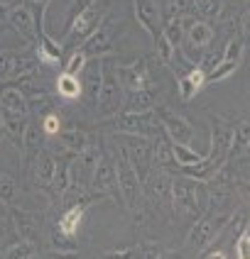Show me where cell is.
Returning a JSON list of instances; mask_svg holds the SVG:
<instances>
[{
    "label": "cell",
    "instance_id": "1",
    "mask_svg": "<svg viewBox=\"0 0 250 259\" xmlns=\"http://www.w3.org/2000/svg\"><path fill=\"white\" fill-rule=\"evenodd\" d=\"M113 166H116V179H118V193H120V205L130 213L132 218H140L142 205H145V188L140 184V179L135 176L130 161L125 157L123 144H118L113 152Z\"/></svg>",
    "mask_w": 250,
    "mask_h": 259
},
{
    "label": "cell",
    "instance_id": "2",
    "mask_svg": "<svg viewBox=\"0 0 250 259\" xmlns=\"http://www.w3.org/2000/svg\"><path fill=\"white\" fill-rule=\"evenodd\" d=\"M103 64V83H101V96H98V115L101 117H113L123 110V88L118 83V73H116V59L113 57H101Z\"/></svg>",
    "mask_w": 250,
    "mask_h": 259
},
{
    "label": "cell",
    "instance_id": "3",
    "mask_svg": "<svg viewBox=\"0 0 250 259\" xmlns=\"http://www.w3.org/2000/svg\"><path fill=\"white\" fill-rule=\"evenodd\" d=\"M108 122L113 125V130H118L120 135H135V137H157L162 132V125L155 110H142V113H125L120 110L118 115L108 117Z\"/></svg>",
    "mask_w": 250,
    "mask_h": 259
},
{
    "label": "cell",
    "instance_id": "4",
    "mask_svg": "<svg viewBox=\"0 0 250 259\" xmlns=\"http://www.w3.org/2000/svg\"><path fill=\"white\" fill-rule=\"evenodd\" d=\"M118 142L123 144L125 157L130 161L135 176L140 179V184L145 186L147 176L152 174V140L147 137H135V135H118Z\"/></svg>",
    "mask_w": 250,
    "mask_h": 259
},
{
    "label": "cell",
    "instance_id": "5",
    "mask_svg": "<svg viewBox=\"0 0 250 259\" xmlns=\"http://www.w3.org/2000/svg\"><path fill=\"white\" fill-rule=\"evenodd\" d=\"M169 203L174 205L179 213L189 218H201V203H199V181L187 179V176H176L172 179L169 186Z\"/></svg>",
    "mask_w": 250,
    "mask_h": 259
},
{
    "label": "cell",
    "instance_id": "6",
    "mask_svg": "<svg viewBox=\"0 0 250 259\" xmlns=\"http://www.w3.org/2000/svg\"><path fill=\"white\" fill-rule=\"evenodd\" d=\"M116 73H118V83L123 88V96L132 93V91H145V88L157 86V81L152 76V69H150V59L145 57L135 59L132 64L116 66Z\"/></svg>",
    "mask_w": 250,
    "mask_h": 259
},
{
    "label": "cell",
    "instance_id": "7",
    "mask_svg": "<svg viewBox=\"0 0 250 259\" xmlns=\"http://www.w3.org/2000/svg\"><path fill=\"white\" fill-rule=\"evenodd\" d=\"M233 213H208L204 218H196L194 228L187 235V249H206L216 237H219L221 228H226L228 218Z\"/></svg>",
    "mask_w": 250,
    "mask_h": 259
},
{
    "label": "cell",
    "instance_id": "8",
    "mask_svg": "<svg viewBox=\"0 0 250 259\" xmlns=\"http://www.w3.org/2000/svg\"><path fill=\"white\" fill-rule=\"evenodd\" d=\"M88 191H93L96 196H111L120 203V193H118V179H116V166H113V159L111 154L101 152L93 169H91V184H88Z\"/></svg>",
    "mask_w": 250,
    "mask_h": 259
},
{
    "label": "cell",
    "instance_id": "9",
    "mask_svg": "<svg viewBox=\"0 0 250 259\" xmlns=\"http://www.w3.org/2000/svg\"><path fill=\"white\" fill-rule=\"evenodd\" d=\"M152 110H155V115H157V120H160V125H162V132L167 135L169 142L172 144H189L191 142L194 127H191V122L187 117L174 113L172 108H162V105L152 108Z\"/></svg>",
    "mask_w": 250,
    "mask_h": 259
},
{
    "label": "cell",
    "instance_id": "10",
    "mask_svg": "<svg viewBox=\"0 0 250 259\" xmlns=\"http://www.w3.org/2000/svg\"><path fill=\"white\" fill-rule=\"evenodd\" d=\"M120 25H116L111 17L103 20L101 25L96 27V32H91L84 42L79 44L76 49H81V54L86 59H101L111 52V44H113V37H116V29Z\"/></svg>",
    "mask_w": 250,
    "mask_h": 259
},
{
    "label": "cell",
    "instance_id": "11",
    "mask_svg": "<svg viewBox=\"0 0 250 259\" xmlns=\"http://www.w3.org/2000/svg\"><path fill=\"white\" fill-rule=\"evenodd\" d=\"M101 22H103L101 10H98V5L93 3L88 10H84L81 15H76L72 22H66V47H79L91 32H96V27H98Z\"/></svg>",
    "mask_w": 250,
    "mask_h": 259
},
{
    "label": "cell",
    "instance_id": "12",
    "mask_svg": "<svg viewBox=\"0 0 250 259\" xmlns=\"http://www.w3.org/2000/svg\"><path fill=\"white\" fill-rule=\"evenodd\" d=\"M231 135H233V127H231L223 117L211 115V147H208V159H211L213 164H219V166L226 164Z\"/></svg>",
    "mask_w": 250,
    "mask_h": 259
},
{
    "label": "cell",
    "instance_id": "13",
    "mask_svg": "<svg viewBox=\"0 0 250 259\" xmlns=\"http://www.w3.org/2000/svg\"><path fill=\"white\" fill-rule=\"evenodd\" d=\"M132 10L140 22V27L147 32V37L152 39L155 34L162 32V8L157 0H132Z\"/></svg>",
    "mask_w": 250,
    "mask_h": 259
},
{
    "label": "cell",
    "instance_id": "14",
    "mask_svg": "<svg viewBox=\"0 0 250 259\" xmlns=\"http://www.w3.org/2000/svg\"><path fill=\"white\" fill-rule=\"evenodd\" d=\"M5 20L10 22V27H13L25 42H34V39H37V22H34V15H32L27 3H20V5L10 8Z\"/></svg>",
    "mask_w": 250,
    "mask_h": 259
},
{
    "label": "cell",
    "instance_id": "15",
    "mask_svg": "<svg viewBox=\"0 0 250 259\" xmlns=\"http://www.w3.org/2000/svg\"><path fill=\"white\" fill-rule=\"evenodd\" d=\"M44 142H47V137H44L40 122L27 115V125H25V135H22V149H20L22 152V166H27V169L32 166L34 157L44 149Z\"/></svg>",
    "mask_w": 250,
    "mask_h": 259
},
{
    "label": "cell",
    "instance_id": "16",
    "mask_svg": "<svg viewBox=\"0 0 250 259\" xmlns=\"http://www.w3.org/2000/svg\"><path fill=\"white\" fill-rule=\"evenodd\" d=\"M8 208H10L8 220H10L15 237L27 242V245H37V218L29 210H20V208H13V205H8Z\"/></svg>",
    "mask_w": 250,
    "mask_h": 259
},
{
    "label": "cell",
    "instance_id": "17",
    "mask_svg": "<svg viewBox=\"0 0 250 259\" xmlns=\"http://www.w3.org/2000/svg\"><path fill=\"white\" fill-rule=\"evenodd\" d=\"M34 59H37V64H44L49 69L59 66L61 59H64V47L54 42L47 34V29H42V32H37V39H34Z\"/></svg>",
    "mask_w": 250,
    "mask_h": 259
},
{
    "label": "cell",
    "instance_id": "18",
    "mask_svg": "<svg viewBox=\"0 0 250 259\" xmlns=\"http://www.w3.org/2000/svg\"><path fill=\"white\" fill-rule=\"evenodd\" d=\"M81 73H84L81 91L86 93L88 103L96 108V105H98V96H101V83H103V64H101V59H88Z\"/></svg>",
    "mask_w": 250,
    "mask_h": 259
},
{
    "label": "cell",
    "instance_id": "19",
    "mask_svg": "<svg viewBox=\"0 0 250 259\" xmlns=\"http://www.w3.org/2000/svg\"><path fill=\"white\" fill-rule=\"evenodd\" d=\"M160 101V86L145 88V91H132L123 96V110L125 113H142V110H152Z\"/></svg>",
    "mask_w": 250,
    "mask_h": 259
},
{
    "label": "cell",
    "instance_id": "20",
    "mask_svg": "<svg viewBox=\"0 0 250 259\" xmlns=\"http://www.w3.org/2000/svg\"><path fill=\"white\" fill-rule=\"evenodd\" d=\"M29 171H32V176H34V184H37L40 188L49 186L52 176H54V171H57V159L52 157V152H49L47 147H44L37 157H34L32 166H29Z\"/></svg>",
    "mask_w": 250,
    "mask_h": 259
},
{
    "label": "cell",
    "instance_id": "21",
    "mask_svg": "<svg viewBox=\"0 0 250 259\" xmlns=\"http://www.w3.org/2000/svg\"><path fill=\"white\" fill-rule=\"evenodd\" d=\"M176 86H179V98L187 103L191 101L201 88H206V73L199 66H191L187 73L176 76Z\"/></svg>",
    "mask_w": 250,
    "mask_h": 259
},
{
    "label": "cell",
    "instance_id": "22",
    "mask_svg": "<svg viewBox=\"0 0 250 259\" xmlns=\"http://www.w3.org/2000/svg\"><path fill=\"white\" fill-rule=\"evenodd\" d=\"M86 210H88V205H69L61 215H59L57 220V228L61 235H66V237H76V232H79V228H81V223L86 220Z\"/></svg>",
    "mask_w": 250,
    "mask_h": 259
},
{
    "label": "cell",
    "instance_id": "23",
    "mask_svg": "<svg viewBox=\"0 0 250 259\" xmlns=\"http://www.w3.org/2000/svg\"><path fill=\"white\" fill-rule=\"evenodd\" d=\"M0 125H3V132L10 142L22 149V135H25V125H27V117L22 115H15V113H8L0 108Z\"/></svg>",
    "mask_w": 250,
    "mask_h": 259
},
{
    "label": "cell",
    "instance_id": "24",
    "mask_svg": "<svg viewBox=\"0 0 250 259\" xmlns=\"http://www.w3.org/2000/svg\"><path fill=\"white\" fill-rule=\"evenodd\" d=\"M0 108L8 110V113H15V115H22V117L29 115L27 98H25V93L20 88H15V86H3V91H0Z\"/></svg>",
    "mask_w": 250,
    "mask_h": 259
},
{
    "label": "cell",
    "instance_id": "25",
    "mask_svg": "<svg viewBox=\"0 0 250 259\" xmlns=\"http://www.w3.org/2000/svg\"><path fill=\"white\" fill-rule=\"evenodd\" d=\"M248 144H250V132H248V120H243L238 127H233L231 135V144H228V154H226V164H233L235 159L248 157Z\"/></svg>",
    "mask_w": 250,
    "mask_h": 259
},
{
    "label": "cell",
    "instance_id": "26",
    "mask_svg": "<svg viewBox=\"0 0 250 259\" xmlns=\"http://www.w3.org/2000/svg\"><path fill=\"white\" fill-rule=\"evenodd\" d=\"M54 140H57V142L61 144V147H64L69 154H74V157H79V154L86 149L88 144H91V142H88V135L81 127H66V130H61Z\"/></svg>",
    "mask_w": 250,
    "mask_h": 259
},
{
    "label": "cell",
    "instance_id": "27",
    "mask_svg": "<svg viewBox=\"0 0 250 259\" xmlns=\"http://www.w3.org/2000/svg\"><path fill=\"white\" fill-rule=\"evenodd\" d=\"M152 49H155V59L160 61L162 66H169V69L174 71L176 61H179V52H176L174 47L169 44V39H167L162 32L152 37Z\"/></svg>",
    "mask_w": 250,
    "mask_h": 259
},
{
    "label": "cell",
    "instance_id": "28",
    "mask_svg": "<svg viewBox=\"0 0 250 259\" xmlns=\"http://www.w3.org/2000/svg\"><path fill=\"white\" fill-rule=\"evenodd\" d=\"M57 96L61 101H79L84 96L81 91V78L72 76V73H59L57 76Z\"/></svg>",
    "mask_w": 250,
    "mask_h": 259
},
{
    "label": "cell",
    "instance_id": "29",
    "mask_svg": "<svg viewBox=\"0 0 250 259\" xmlns=\"http://www.w3.org/2000/svg\"><path fill=\"white\" fill-rule=\"evenodd\" d=\"M152 164H160L162 169H169L174 164V159H172V142L167 140L164 132H160L157 137H152Z\"/></svg>",
    "mask_w": 250,
    "mask_h": 259
},
{
    "label": "cell",
    "instance_id": "30",
    "mask_svg": "<svg viewBox=\"0 0 250 259\" xmlns=\"http://www.w3.org/2000/svg\"><path fill=\"white\" fill-rule=\"evenodd\" d=\"M221 5H223V0H194L191 17L213 25V22L219 20V15H221Z\"/></svg>",
    "mask_w": 250,
    "mask_h": 259
},
{
    "label": "cell",
    "instance_id": "31",
    "mask_svg": "<svg viewBox=\"0 0 250 259\" xmlns=\"http://www.w3.org/2000/svg\"><path fill=\"white\" fill-rule=\"evenodd\" d=\"M27 108H29V117L42 120V117H47L49 113H54L57 101H54V96H49V93L44 91V93H37V96H29Z\"/></svg>",
    "mask_w": 250,
    "mask_h": 259
},
{
    "label": "cell",
    "instance_id": "32",
    "mask_svg": "<svg viewBox=\"0 0 250 259\" xmlns=\"http://www.w3.org/2000/svg\"><path fill=\"white\" fill-rule=\"evenodd\" d=\"M172 159L179 166H191V164H199L204 157L196 149H191L189 144H172Z\"/></svg>",
    "mask_w": 250,
    "mask_h": 259
},
{
    "label": "cell",
    "instance_id": "33",
    "mask_svg": "<svg viewBox=\"0 0 250 259\" xmlns=\"http://www.w3.org/2000/svg\"><path fill=\"white\" fill-rule=\"evenodd\" d=\"M20 188H17V181H15L10 174L0 171V203L3 205H13L15 198H17Z\"/></svg>",
    "mask_w": 250,
    "mask_h": 259
},
{
    "label": "cell",
    "instance_id": "34",
    "mask_svg": "<svg viewBox=\"0 0 250 259\" xmlns=\"http://www.w3.org/2000/svg\"><path fill=\"white\" fill-rule=\"evenodd\" d=\"M238 69H240L238 61H223V59H221L219 66H216L211 73H206V86H208V83H216V81H223V78H228V76H233Z\"/></svg>",
    "mask_w": 250,
    "mask_h": 259
},
{
    "label": "cell",
    "instance_id": "35",
    "mask_svg": "<svg viewBox=\"0 0 250 259\" xmlns=\"http://www.w3.org/2000/svg\"><path fill=\"white\" fill-rule=\"evenodd\" d=\"M34 254V245H27L22 240H17L15 245L5 247V252L0 254V259H29Z\"/></svg>",
    "mask_w": 250,
    "mask_h": 259
},
{
    "label": "cell",
    "instance_id": "36",
    "mask_svg": "<svg viewBox=\"0 0 250 259\" xmlns=\"http://www.w3.org/2000/svg\"><path fill=\"white\" fill-rule=\"evenodd\" d=\"M52 247H54V252H76L79 249V240L76 237H66V235H61L57 228H52Z\"/></svg>",
    "mask_w": 250,
    "mask_h": 259
},
{
    "label": "cell",
    "instance_id": "37",
    "mask_svg": "<svg viewBox=\"0 0 250 259\" xmlns=\"http://www.w3.org/2000/svg\"><path fill=\"white\" fill-rule=\"evenodd\" d=\"M40 122V127H42L44 137L49 140V137H57L59 132L64 130V122H61V117L57 115V113H49L47 117H42V120H37Z\"/></svg>",
    "mask_w": 250,
    "mask_h": 259
},
{
    "label": "cell",
    "instance_id": "38",
    "mask_svg": "<svg viewBox=\"0 0 250 259\" xmlns=\"http://www.w3.org/2000/svg\"><path fill=\"white\" fill-rule=\"evenodd\" d=\"M191 8H194V0H169L167 3V10L162 15H169V17H189Z\"/></svg>",
    "mask_w": 250,
    "mask_h": 259
},
{
    "label": "cell",
    "instance_id": "39",
    "mask_svg": "<svg viewBox=\"0 0 250 259\" xmlns=\"http://www.w3.org/2000/svg\"><path fill=\"white\" fill-rule=\"evenodd\" d=\"M52 0H27L29 10L34 15V22H37V32L44 29V15H47V8H49Z\"/></svg>",
    "mask_w": 250,
    "mask_h": 259
},
{
    "label": "cell",
    "instance_id": "40",
    "mask_svg": "<svg viewBox=\"0 0 250 259\" xmlns=\"http://www.w3.org/2000/svg\"><path fill=\"white\" fill-rule=\"evenodd\" d=\"M86 61H88V59L81 54V49H74L72 54H69V59H66V69H64V71L72 73V76H79V73L84 71Z\"/></svg>",
    "mask_w": 250,
    "mask_h": 259
},
{
    "label": "cell",
    "instance_id": "41",
    "mask_svg": "<svg viewBox=\"0 0 250 259\" xmlns=\"http://www.w3.org/2000/svg\"><path fill=\"white\" fill-rule=\"evenodd\" d=\"M219 61H221V49H208V52H204L201 54V59H199V69L204 73H211L216 66H219Z\"/></svg>",
    "mask_w": 250,
    "mask_h": 259
},
{
    "label": "cell",
    "instance_id": "42",
    "mask_svg": "<svg viewBox=\"0 0 250 259\" xmlns=\"http://www.w3.org/2000/svg\"><path fill=\"white\" fill-rule=\"evenodd\" d=\"M162 254V245L160 242H142V245L135 247V259H157Z\"/></svg>",
    "mask_w": 250,
    "mask_h": 259
},
{
    "label": "cell",
    "instance_id": "43",
    "mask_svg": "<svg viewBox=\"0 0 250 259\" xmlns=\"http://www.w3.org/2000/svg\"><path fill=\"white\" fill-rule=\"evenodd\" d=\"M235 257L238 259H250V232L248 230L235 237Z\"/></svg>",
    "mask_w": 250,
    "mask_h": 259
},
{
    "label": "cell",
    "instance_id": "44",
    "mask_svg": "<svg viewBox=\"0 0 250 259\" xmlns=\"http://www.w3.org/2000/svg\"><path fill=\"white\" fill-rule=\"evenodd\" d=\"M93 3H96V0H69V20H66V22H72L76 15H81L84 10H88Z\"/></svg>",
    "mask_w": 250,
    "mask_h": 259
},
{
    "label": "cell",
    "instance_id": "45",
    "mask_svg": "<svg viewBox=\"0 0 250 259\" xmlns=\"http://www.w3.org/2000/svg\"><path fill=\"white\" fill-rule=\"evenodd\" d=\"M101 259H135V247H118V249H108Z\"/></svg>",
    "mask_w": 250,
    "mask_h": 259
},
{
    "label": "cell",
    "instance_id": "46",
    "mask_svg": "<svg viewBox=\"0 0 250 259\" xmlns=\"http://www.w3.org/2000/svg\"><path fill=\"white\" fill-rule=\"evenodd\" d=\"M8 232H10V220L0 218V247H5V242H8Z\"/></svg>",
    "mask_w": 250,
    "mask_h": 259
},
{
    "label": "cell",
    "instance_id": "47",
    "mask_svg": "<svg viewBox=\"0 0 250 259\" xmlns=\"http://www.w3.org/2000/svg\"><path fill=\"white\" fill-rule=\"evenodd\" d=\"M49 259H81L76 252H52Z\"/></svg>",
    "mask_w": 250,
    "mask_h": 259
},
{
    "label": "cell",
    "instance_id": "48",
    "mask_svg": "<svg viewBox=\"0 0 250 259\" xmlns=\"http://www.w3.org/2000/svg\"><path fill=\"white\" fill-rule=\"evenodd\" d=\"M157 259H182V254L179 252H169V249H162V254Z\"/></svg>",
    "mask_w": 250,
    "mask_h": 259
},
{
    "label": "cell",
    "instance_id": "49",
    "mask_svg": "<svg viewBox=\"0 0 250 259\" xmlns=\"http://www.w3.org/2000/svg\"><path fill=\"white\" fill-rule=\"evenodd\" d=\"M206 259H226V252L223 249H213V252H208Z\"/></svg>",
    "mask_w": 250,
    "mask_h": 259
},
{
    "label": "cell",
    "instance_id": "50",
    "mask_svg": "<svg viewBox=\"0 0 250 259\" xmlns=\"http://www.w3.org/2000/svg\"><path fill=\"white\" fill-rule=\"evenodd\" d=\"M0 5H3L5 10H10V8H15V5H20V0H0Z\"/></svg>",
    "mask_w": 250,
    "mask_h": 259
},
{
    "label": "cell",
    "instance_id": "51",
    "mask_svg": "<svg viewBox=\"0 0 250 259\" xmlns=\"http://www.w3.org/2000/svg\"><path fill=\"white\" fill-rule=\"evenodd\" d=\"M5 17H8V10H5V8H3V5H0V22H3V20H5Z\"/></svg>",
    "mask_w": 250,
    "mask_h": 259
},
{
    "label": "cell",
    "instance_id": "52",
    "mask_svg": "<svg viewBox=\"0 0 250 259\" xmlns=\"http://www.w3.org/2000/svg\"><path fill=\"white\" fill-rule=\"evenodd\" d=\"M29 259H32V257H29Z\"/></svg>",
    "mask_w": 250,
    "mask_h": 259
}]
</instances>
